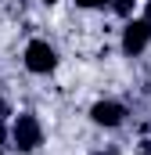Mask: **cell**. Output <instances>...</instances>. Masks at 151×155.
<instances>
[{"label":"cell","mask_w":151,"mask_h":155,"mask_svg":"<svg viewBox=\"0 0 151 155\" xmlns=\"http://www.w3.org/2000/svg\"><path fill=\"white\" fill-rule=\"evenodd\" d=\"M79 7H101V4H108V0H76Z\"/></svg>","instance_id":"8992f818"},{"label":"cell","mask_w":151,"mask_h":155,"mask_svg":"<svg viewBox=\"0 0 151 155\" xmlns=\"http://www.w3.org/2000/svg\"><path fill=\"white\" fill-rule=\"evenodd\" d=\"M43 4H54V0H43Z\"/></svg>","instance_id":"52a82bcc"},{"label":"cell","mask_w":151,"mask_h":155,"mask_svg":"<svg viewBox=\"0 0 151 155\" xmlns=\"http://www.w3.org/2000/svg\"><path fill=\"white\" fill-rule=\"evenodd\" d=\"M11 137H14V144H18V152H33L40 148V141H43V130H40V119L36 116H18L14 119V126H11Z\"/></svg>","instance_id":"7a4b0ae2"},{"label":"cell","mask_w":151,"mask_h":155,"mask_svg":"<svg viewBox=\"0 0 151 155\" xmlns=\"http://www.w3.org/2000/svg\"><path fill=\"white\" fill-rule=\"evenodd\" d=\"M54 65H58V54H54V47H50L47 40H33V43L25 47V69H29V72L47 76V72H54Z\"/></svg>","instance_id":"6da1fadb"},{"label":"cell","mask_w":151,"mask_h":155,"mask_svg":"<svg viewBox=\"0 0 151 155\" xmlns=\"http://www.w3.org/2000/svg\"><path fill=\"white\" fill-rule=\"evenodd\" d=\"M90 119H94L97 126H119V123L126 119V108H122L119 101H97V105L90 108Z\"/></svg>","instance_id":"277c9868"},{"label":"cell","mask_w":151,"mask_h":155,"mask_svg":"<svg viewBox=\"0 0 151 155\" xmlns=\"http://www.w3.org/2000/svg\"><path fill=\"white\" fill-rule=\"evenodd\" d=\"M0 108H4V101H0Z\"/></svg>","instance_id":"ba28073f"},{"label":"cell","mask_w":151,"mask_h":155,"mask_svg":"<svg viewBox=\"0 0 151 155\" xmlns=\"http://www.w3.org/2000/svg\"><path fill=\"white\" fill-rule=\"evenodd\" d=\"M101 155H104V152H101Z\"/></svg>","instance_id":"9c48e42d"},{"label":"cell","mask_w":151,"mask_h":155,"mask_svg":"<svg viewBox=\"0 0 151 155\" xmlns=\"http://www.w3.org/2000/svg\"><path fill=\"white\" fill-rule=\"evenodd\" d=\"M112 7L119 15H130V11H133V0H112Z\"/></svg>","instance_id":"5b68a950"},{"label":"cell","mask_w":151,"mask_h":155,"mask_svg":"<svg viewBox=\"0 0 151 155\" xmlns=\"http://www.w3.org/2000/svg\"><path fill=\"white\" fill-rule=\"evenodd\" d=\"M151 43V22L148 18H133L126 29H122V51L126 54H140Z\"/></svg>","instance_id":"3957f363"}]
</instances>
